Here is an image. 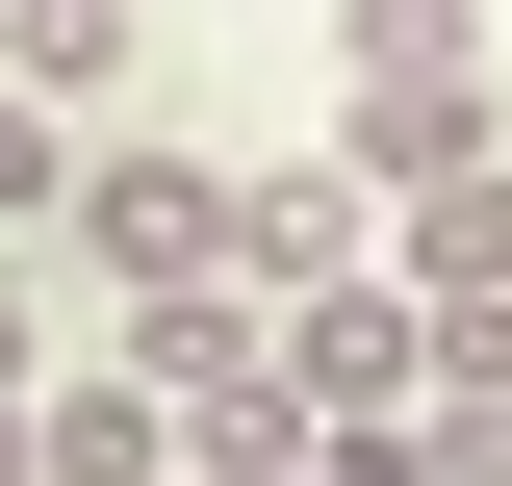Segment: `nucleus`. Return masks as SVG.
Returning <instances> with one entry per match:
<instances>
[{
	"instance_id": "obj_8",
	"label": "nucleus",
	"mask_w": 512,
	"mask_h": 486,
	"mask_svg": "<svg viewBox=\"0 0 512 486\" xmlns=\"http://www.w3.org/2000/svg\"><path fill=\"white\" fill-rule=\"evenodd\" d=\"M77 154H103V128H52V103H0V256H26V231H77Z\"/></svg>"
},
{
	"instance_id": "obj_9",
	"label": "nucleus",
	"mask_w": 512,
	"mask_h": 486,
	"mask_svg": "<svg viewBox=\"0 0 512 486\" xmlns=\"http://www.w3.org/2000/svg\"><path fill=\"white\" fill-rule=\"evenodd\" d=\"M0 384H26V256H0Z\"/></svg>"
},
{
	"instance_id": "obj_4",
	"label": "nucleus",
	"mask_w": 512,
	"mask_h": 486,
	"mask_svg": "<svg viewBox=\"0 0 512 486\" xmlns=\"http://www.w3.org/2000/svg\"><path fill=\"white\" fill-rule=\"evenodd\" d=\"M282 384H308V435H410V384H436V307H410V282L282 307Z\"/></svg>"
},
{
	"instance_id": "obj_6",
	"label": "nucleus",
	"mask_w": 512,
	"mask_h": 486,
	"mask_svg": "<svg viewBox=\"0 0 512 486\" xmlns=\"http://www.w3.org/2000/svg\"><path fill=\"white\" fill-rule=\"evenodd\" d=\"M128 77H154V0H0V103H52V128H103Z\"/></svg>"
},
{
	"instance_id": "obj_1",
	"label": "nucleus",
	"mask_w": 512,
	"mask_h": 486,
	"mask_svg": "<svg viewBox=\"0 0 512 486\" xmlns=\"http://www.w3.org/2000/svg\"><path fill=\"white\" fill-rule=\"evenodd\" d=\"M77 282H103V333H128V307H180V282H231V154L103 128V154H77Z\"/></svg>"
},
{
	"instance_id": "obj_5",
	"label": "nucleus",
	"mask_w": 512,
	"mask_h": 486,
	"mask_svg": "<svg viewBox=\"0 0 512 486\" xmlns=\"http://www.w3.org/2000/svg\"><path fill=\"white\" fill-rule=\"evenodd\" d=\"M26 486H180V384L154 359H52L26 384Z\"/></svg>"
},
{
	"instance_id": "obj_10",
	"label": "nucleus",
	"mask_w": 512,
	"mask_h": 486,
	"mask_svg": "<svg viewBox=\"0 0 512 486\" xmlns=\"http://www.w3.org/2000/svg\"><path fill=\"white\" fill-rule=\"evenodd\" d=\"M0 486H26V384H0Z\"/></svg>"
},
{
	"instance_id": "obj_3",
	"label": "nucleus",
	"mask_w": 512,
	"mask_h": 486,
	"mask_svg": "<svg viewBox=\"0 0 512 486\" xmlns=\"http://www.w3.org/2000/svg\"><path fill=\"white\" fill-rule=\"evenodd\" d=\"M333 77H359V128H512L487 103V0H333Z\"/></svg>"
},
{
	"instance_id": "obj_2",
	"label": "nucleus",
	"mask_w": 512,
	"mask_h": 486,
	"mask_svg": "<svg viewBox=\"0 0 512 486\" xmlns=\"http://www.w3.org/2000/svg\"><path fill=\"white\" fill-rule=\"evenodd\" d=\"M384 282V180L359 154H231V307H333Z\"/></svg>"
},
{
	"instance_id": "obj_11",
	"label": "nucleus",
	"mask_w": 512,
	"mask_h": 486,
	"mask_svg": "<svg viewBox=\"0 0 512 486\" xmlns=\"http://www.w3.org/2000/svg\"><path fill=\"white\" fill-rule=\"evenodd\" d=\"M487 26H512V0H487Z\"/></svg>"
},
{
	"instance_id": "obj_7",
	"label": "nucleus",
	"mask_w": 512,
	"mask_h": 486,
	"mask_svg": "<svg viewBox=\"0 0 512 486\" xmlns=\"http://www.w3.org/2000/svg\"><path fill=\"white\" fill-rule=\"evenodd\" d=\"M384 282H410V307H512V154H461V180L384 205Z\"/></svg>"
}]
</instances>
